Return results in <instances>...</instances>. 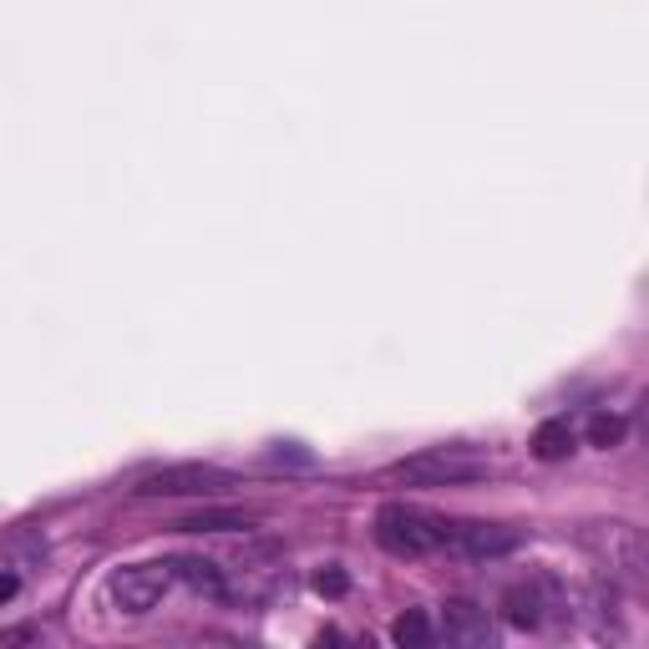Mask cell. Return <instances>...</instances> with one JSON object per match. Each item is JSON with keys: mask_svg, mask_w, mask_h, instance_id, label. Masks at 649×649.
<instances>
[{"mask_svg": "<svg viewBox=\"0 0 649 649\" xmlns=\"http://www.w3.org/2000/svg\"><path fill=\"white\" fill-rule=\"evenodd\" d=\"M446 538V517H431L412 502H385L376 513V543L391 553V559H427L437 553Z\"/></svg>", "mask_w": 649, "mask_h": 649, "instance_id": "cell-1", "label": "cell"}, {"mask_svg": "<svg viewBox=\"0 0 649 649\" xmlns=\"http://www.w3.org/2000/svg\"><path fill=\"white\" fill-rule=\"evenodd\" d=\"M396 477L412 487H467L487 477V457L473 446H427V452L401 462Z\"/></svg>", "mask_w": 649, "mask_h": 649, "instance_id": "cell-2", "label": "cell"}, {"mask_svg": "<svg viewBox=\"0 0 649 649\" xmlns=\"http://www.w3.org/2000/svg\"><path fill=\"white\" fill-rule=\"evenodd\" d=\"M173 589H177V563L173 559L127 563V568H118V574L107 578V599H112L118 614H148V609H158Z\"/></svg>", "mask_w": 649, "mask_h": 649, "instance_id": "cell-3", "label": "cell"}, {"mask_svg": "<svg viewBox=\"0 0 649 649\" xmlns=\"http://www.w3.org/2000/svg\"><path fill=\"white\" fill-rule=\"evenodd\" d=\"M442 548L462 563H492V559L517 553V548H523V532L507 528V523H446Z\"/></svg>", "mask_w": 649, "mask_h": 649, "instance_id": "cell-4", "label": "cell"}, {"mask_svg": "<svg viewBox=\"0 0 649 649\" xmlns=\"http://www.w3.org/2000/svg\"><path fill=\"white\" fill-rule=\"evenodd\" d=\"M234 477L223 467H204V462H183V467H158L137 482V498H219Z\"/></svg>", "mask_w": 649, "mask_h": 649, "instance_id": "cell-5", "label": "cell"}, {"mask_svg": "<svg viewBox=\"0 0 649 649\" xmlns=\"http://www.w3.org/2000/svg\"><path fill=\"white\" fill-rule=\"evenodd\" d=\"M543 609H559L548 578H528V584H513V589L502 593V620L513 624V629H538Z\"/></svg>", "mask_w": 649, "mask_h": 649, "instance_id": "cell-6", "label": "cell"}, {"mask_svg": "<svg viewBox=\"0 0 649 649\" xmlns=\"http://www.w3.org/2000/svg\"><path fill=\"white\" fill-rule=\"evenodd\" d=\"M442 635L452 639V645H462V649H487L492 639H498V629H492V620H487V609L467 604V599H452V604L442 609Z\"/></svg>", "mask_w": 649, "mask_h": 649, "instance_id": "cell-7", "label": "cell"}, {"mask_svg": "<svg viewBox=\"0 0 649 649\" xmlns=\"http://www.w3.org/2000/svg\"><path fill=\"white\" fill-rule=\"evenodd\" d=\"M177 563V584H188L198 599H223V568L208 559H173Z\"/></svg>", "mask_w": 649, "mask_h": 649, "instance_id": "cell-8", "label": "cell"}, {"mask_svg": "<svg viewBox=\"0 0 649 649\" xmlns=\"http://www.w3.org/2000/svg\"><path fill=\"white\" fill-rule=\"evenodd\" d=\"M574 442L578 437H574V427H568L563 416L559 421H543V427L532 431V457L538 462H563L568 452H574Z\"/></svg>", "mask_w": 649, "mask_h": 649, "instance_id": "cell-9", "label": "cell"}, {"mask_svg": "<svg viewBox=\"0 0 649 649\" xmlns=\"http://www.w3.org/2000/svg\"><path fill=\"white\" fill-rule=\"evenodd\" d=\"M391 639H396L401 649H427L431 645V620L421 609H406V614L391 624Z\"/></svg>", "mask_w": 649, "mask_h": 649, "instance_id": "cell-10", "label": "cell"}, {"mask_svg": "<svg viewBox=\"0 0 649 649\" xmlns=\"http://www.w3.org/2000/svg\"><path fill=\"white\" fill-rule=\"evenodd\" d=\"M177 528H188V532H229V528H249V517H244V513H198V517H183Z\"/></svg>", "mask_w": 649, "mask_h": 649, "instance_id": "cell-11", "label": "cell"}, {"mask_svg": "<svg viewBox=\"0 0 649 649\" xmlns=\"http://www.w3.org/2000/svg\"><path fill=\"white\" fill-rule=\"evenodd\" d=\"M624 431H629V427H624V416L599 412V416L589 421V442H593V446H604V452H609V446H620V442H624Z\"/></svg>", "mask_w": 649, "mask_h": 649, "instance_id": "cell-12", "label": "cell"}, {"mask_svg": "<svg viewBox=\"0 0 649 649\" xmlns=\"http://www.w3.org/2000/svg\"><path fill=\"white\" fill-rule=\"evenodd\" d=\"M310 584H315V593H324V599H345V593H351V574H345V568H335V563H324Z\"/></svg>", "mask_w": 649, "mask_h": 649, "instance_id": "cell-13", "label": "cell"}, {"mask_svg": "<svg viewBox=\"0 0 649 649\" xmlns=\"http://www.w3.org/2000/svg\"><path fill=\"white\" fill-rule=\"evenodd\" d=\"M269 462H295V467H310V452H295V446H274Z\"/></svg>", "mask_w": 649, "mask_h": 649, "instance_id": "cell-14", "label": "cell"}, {"mask_svg": "<svg viewBox=\"0 0 649 649\" xmlns=\"http://www.w3.org/2000/svg\"><path fill=\"white\" fill-rule=\"evenodd\" d=\"M15 589H21V578H15V568H5V574H0V604H11Z\"/></svg>", "mask_w": 649, "mask_h": 649, "instance_id": "cell-15", "label": "cell"}, {"mask_svg": "<svg viewBox=\"0 0 649 649\" xmlns=\"http://www.w3.org/2000/svg\"><path fill=\"white\" fill-rule=\"evenodd\" d=\"M30 639H41V635H36V629H5L0 645H30Z\"/></svg>", "mask_w": 649, "mask_h": 649, "instance_id": "cell-16", "label": "cell"}]
</instances>
